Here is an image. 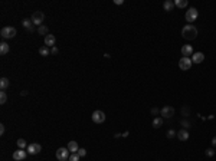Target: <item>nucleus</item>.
I'll return each mask as SVG.
<instances>
[{
    "instance_id": "obj_1",
    "label": "nucleus",
    "mask_w": 216,
    "mask_h": 161,
    "mask_svg": "<svg viewBox=\"0 0 216 161\" xmlns=\"http://www.w3.org/2000/svg\"><path fill=\"white\" fill-rule=\"evenodd\" d=\"M182 36H183V39H186V40H193V39H196V36H197V29L194 27L193 25H186V26H183V29H182Z\"/></svg>"
},
{
    "instance_id": "obj_2",
    "label": "nucleus",
    "mask_w": 216,
    "mask_h": 161,
    "mask_svg": "<svg viewBox=\"0 0 216 161\" xmlns=\"http://www.w3.org/2000/svg\"><path fill=\"white\" fill-rule=\"evenodd\" d=\"M0 35H1L3 39H12V38L16 36V29L13 26H6L0 30Z\"/></svg>"
},
{
    "instance_id": "obj_3",
    "label": "nucleus",
    "mask_w": 216,
    "mask_h": 161,
    "mask_svg": "<svg viewBox=\"0 0 216 161\" xmlns=\"http://www.w3.org/2000/svg\"><path fill=\"white\" fill-rule=\"evenodd\" d=\"M30 20H32V23H33V25H36L38 27H39V26H42L43 20H45V14H43V12H39V10L33 12Z\"/></svg>"
},
{
    "instance_id": "obj_4",
    "label": "nucleus",
    "mask_w": 216,
    "mask_h": 161,
    "mask_svg": "<svg viewBox=\"0 0 216 161\" xmlns=\"http://www.w3.org/2000/svg\"><path fill=\"white\" fill-rule=\"evenodd\" d=\"M69 155H71V151L65 147H61V148L56 150V158L59 161H66L69 158Z\"/></svg>"
},
{
    "instance_id": "obj_5",
    "label": "nucleus",
    "mask_w": 216,
    "mask_h": 161,
    "mask_svg": "<svg viewBox=\"0 0 216 161\" xmlns=\"http://www.w3.org/2000/svg\"><path fill=\"white\" fill-rule=\"evenodd\" d=\"M197 16H199V12L196 7H190L189 10L186 12V22H189V23H193L196 19H197Z\"/></svg>"
},
{
    "instance_id": "obj_6",
    "label": "nucleus",
    "mask_w": 216,
    "mask_h": 161,
    "mask_svg": "<svg viewBox=\"0 0 216 161\" xmlns=\"http://www.w3.org/2000/svg\"><path fill=\"white\" fill-rule=\"evenodd\" d=\"M91 118H92V121L95 122V124H102L104 121H105V114L102 112V111H94L92 112V115H91Z\"/></svg>"
},
{
    "instance_id": "obj_7",
    "label": "nucleus",
    "mask_w": 216,
    "mask_h": 161,
    "mask_svg": "<svg viewBox=\"0 0 216 161\" xmlns=\"http://www.w3.org/2000/svg\"><path fill=\"white\" fill-rule=\"evenodd\" d=\"M28 154H30V155H36V154H39L41 151H42V145L41 144H38V142H33V144H29L28 145Z\"/></svg>"
},
{
    "instance_id": "obj_8",
    "label": "nucleus",
    "mask_w": 216,
    "mask_h": 161,
    "mask_svg": "<svg viewBox=\"0 0 216 161\" xmlns=\"http://www.w3.org/2000/svg\"><path fill=\"white\" fill-rule=\"evenodd\" d=\"M192 64H193V62H192L190 58H184L183 56V58L179 61V68H180L182 71H189V69L192 68Z\"/></svg>"
},
{
    "instance_id": "obj_9",
    "label": "nucleus",
    "mask_w": 216,
    "mask_h": 161,
    "mask_svg": "<svg viewBox=\"0 0 216 161\" xmlns=\"http://www.w3.org/2000/svg\"><path fill=\"white\" fill-rule=\"evenodd\" d=\"M160 115H162L163 118H172L173 115H174V108L170 107V105L163 107L162 111H160Z\"/></svg>"
},
{
    "instance_id": "obj_10",
    "label": "nucleus",
    "mask_w": 216,
    "mask_h": 161,
    "mask_svg": "<svg viewBox=\"0 0 216 161\" xmlns=\"http://www.w3.org/2000/svg\"><path fill=\"white\" fill-rule=\"evenodd\" d=\"M26 155H28V151L19 148V150H16L13 152V160L14 161H23L26 158Z\"/></svg>"
},
{
    "instance_id": "obj_11",
    "label": "nucleus",
    "mask_w": 216,
    "mask_h": 161,
    "mask_svg": "<svg viewBox=\"0 0 216 161\" xmlns=\"http://www.w3.org/2000/svg\"><path fill=\"white\" fill-rule=\"evenodd\" d=\"M192 62L193 64H202L203 61H205V53H202V52H196V53L192 55Z\"/></svg>"
},
{
    "instance_id": "obj_12",
    "label": "nucleus",
    "mask_w": 216,
    "mask_h": 161,
    "mask_svg": "<svg viewBox=\"0 0 216 161\" xmlns=\"http://www.w3.org/2000/svg\"><path fill=\"white\" fill-rule=\"evenodd\" d=\"M182 55H183L184 58H190L193 55V48L190 45H183L182 46Z\"/></svg>"
},
{
    "instance_id": "obj_13",
    "label": "nucleus",
    "mask_w": 216,
    "mask_h": 161,
    "mask_svg": "<svg viewBox=\"0 0 216 161\" xmlns=\"http://www.w3.org/2000/svg\"><path fill=\"white\" fill-rule=\"evenodd\" d=\"M55 43H56V39H55V35H48V36H45V46H52L54 48Z\"/></svg>"
},
{
    "instance_id": "obj_14",
    "label": "nucleus",
    "mask_w": 216,
    "mask_h": 161,
    "mask_svg": "<svg viewBox=\"0 0 216 161\" xmlns=\"http://www.w3.org/2000/svg\"><path fill=\"white\" fill-rule=\"evenodd\" d=\"M22 26H23L26 30H29V32H33V30H35V25L32 23L30 19H25V20L22 22Z\"/></svg>"
},
{
    "instance_id": "obj_15",
    "label": "nucleus",
    "mask_w": 216,
    "mask_h": 161,
    "mask_svg": "<svg viewBox=\"0 0 216 161\" xmlns=\"http://www.w3.org/2000/svg\"><path fill=\"white\" fill-rule=\"evenodd\" d=\"M177 138L180 141H187L189 140V132H187V129H180L179 132H177Z\"/></svg>"
},
{
    "instance_id": "obj_16",
    "label": "nucleus",
    "mask_w": 216,
    "mask_h": 161,
    "mask_svg": "<svg viewBox=\"0 0 216 161\" xmlns=\"http://www.w3.org/2000/svg\"><path fill=\"white\" fill-rule=\"evenodd\" d=\"M66 148L71 151V154H72V152H78V150H79V147H78V142H76V141H69Z\"/></svg>"
},
{
    "instance_id": "obj_17",
    "label": "nucleus",
    "mask_w": 216,
    "mask_h": 161,
    "mask_svg": "<svg viewBox=\"0 0 216 161\" xmlns=\"http://www.w3.org/2000/svg\"><path fill=\"white\" fill-rule=\"evenodd\" d=\"M163 9L166 12H172L173 9H174V1H172V0H166V1L163 3Z\"/></svg>"
},
{
    "instance_id": "obj_18",
    "label": "nucleus",
    "mask_w": 216,
    "mask_h": 161,
    "mask_svg": "<svg viewBox=\"0 0 216 161\" xmlns=\"http://www.w3.org/2000/svg\"><path fill=\"white\" fill-rule=\"evenodd\" d=\"M9 85H10V81L7 79V78H1L0 79V88H1V91H4V89H7L9 88Z\"/></svg>"
},
{
    "instance_id": "obj_19",
    "label": "nucleus",
    "mask_w": 216,
    "mask_h": 161,
    "mask_svg": "<svg viewBox=\"0 0 216 161\" xmlns=\"http://www.w3.org/2000/svg\"><path fill=\"white\" fill-rule=\"evenodd\" d=\"M9 49H10V48H9V45H7L6 42L0 43V55H6L7 52H9Z\"/></svg>"
},
{
    "instance_id": "obj_20",
    "label": "nucleus",
    "mask_w": 216,
    "mask_h": 161,
    "mask_svg": "<svg viewBox=\"0 0 216 161\" xmlns=\"http://www.w3.org/2000/svg\"><path fill=\"white\" fill-rule=\"evenodd\" d=\"M163 125V118L162 117H156V118L153 119V127L154 128H160Z\"/></svg>"
},
{
    "instance_id": "obj_21",
    "label": "nucleus",
    "mask_w": 216,
    "mask_h": 161,
    "mask_svg": "<svg viewBox=\"0 0 216 161\" xmlns=\"http://www.w3.org/2000/svg\"><path fill=\"white\" fill-rule=\"evenodd\" d=\"M49 29H48V27H46V26H45V25H42V26H39V27H38V33H39V35H45V36H48V35H49Z\"/></svg>"
},
{
    "instance_id": "obj_22",
    "label": "nucleus",
    "mask_w": 216,
    "mask_h": 161,
    "mask_svg": "<svg viewBox=\"0 0 216 161\" xmlns=\"http://www.w3.org/2000/svg\"><path fill=\"white\" fill-rule=\"evenodd\" d=\"M17 147H19L20 150H26V148H28L26 140H25V138H19V140H17Z\"/></svg>"
},
{
    "instance_id": "obj_23",
    "label": "nucleus",
    "mask_w": 216,
    "mask_h": 161,
    "mask_svg": "<svg viewBox=\"0 0 216 161\" xmlns=\"http://www.w3.org/2000/svg\"><path fill=\"white\" fill-rule=\"evenodd\" d=\"M174 6H177V7L183 9V7L187 6V0H176V1H174Z\"/></svg>"
},
{
    "instance_id": "obj_24",
    "label": "nucleus",
    "mask_w": 216,
    "mask_h": 161,
    "mask_svg": "<svg viewBox=\"0 0 216 161\" xmlns=\"http://www.w3.org/2000/svg\"><path fill=\"white\" fill-rule=\"evenodd\" d=\"M39 53L42 55V56H48V55L51 53V51H49L48 46H42V48H39Z\"/></svg>"
},
{
    "instance_id": "obj_25",
    "label": "nucleus",
    "mask_w": 216,
    "mask_h": 161,
    "mask_svg": "<svg viewBox=\"0 0 216 161\" xmlns=\"http://www.w3.org/2000/svg\"><path fill=\"white\" fill-rule=\"evenodd\" d=\"M6 101H7V94L4 91H1L0 92V104L3 105V104H6Z\"/></svg>"
},
{
    "instance_id": "obj_26",
    "label": "nucleus",
    "mask_w": 216,
    "mask_h": 161,
    "mask_svg": "<svg viewBox=\"0 0 216 161\" xmlns=\"http://www.w3.org/2000/svg\"><path fill=\"white\" fill-rule=\"evenodd\" d=\"M79 158H81V157L78 155V152H72V154L69 155V158H68V160H69V161H79Z\"/></svg>"
},
{
    "instance_id": "obj_27",
    "label": "nucleus",
    "mask_w": 216,
    "mask_h": 161,
    "mask_svg": "<svg viewBox=\"0 0 216 161\" xmlns=\"http://www.w3.org/2000/svg\"><path fill=\"white\" fill-rule=\"evenodd\" d=\"M206 155H207V157H213V155H215V150H213V148H207V150H206Z\"/></svg>"
},
{
    "instance_id": "obj_28",
    "label": "nucleus",
    "mask_w": 216,
    "mask_h": 161,
    "mask_svg": "<svg viewBox=\"0 0 216 161\" xmlns=\"http://www.w3.org/2000/svg\"><path fill=\"white\" fill-rule=\"evenodd\" d=\"M78 155H79V157H85V155H86V150H85V148H79V150H78Z\"/></svg>"
},
{
    "instance_id": "obj_29",
    "label": "nucleus",
    "mask_w": 216,
    "mask_h": 161,
    "mask_svg": "<svg viewBox=\"0 0 216 161\" xmlns=\"http://www.w3.org/2000/svg\"><path fill=\"white\" fill-rule=\"evenodd\" d=\"M182 127H184V129L190 128V122H189V121H186V119H183V121H182Z\"/></svg>"
},
{
    "instance_id": "obj_30",
    "label": "nucleus",
    "mask_w": 216,
    "mask_h": 161,
    "mask_svg": "<svg viewBox=\"0 0 216 161\" xmlns=\"http://www.w3.org/2000/svg\"><path fill=\"white\" fill-rule=\"evenodd\" d=\"M176 135V131H173V129H169L167 131V138H173Z\"/></svg>"
},
{
    "instance_id": "obj_31",
    "label": "nucleus",
    "mask_w": 216,
    "mask_h": 161,
    "mask_svg": "<svg viewBox=\"0 0 216 161\" xmlns=\"http://www.w3.org/2000/svg\"><path fill=\"white\" fill-rule=\"evenodd\" d=\"M4 131H6L4 125H3V124H0V135H3V134H4Z\"/></svg>"
},
{
    "instance_id": "obj_32",
    "label": "nucleus",
    "mask_w": 216,
    "mask_h": 161,
    "mask_svg": "<svg viewBox=\"0 0 216 161\" xmlns=\"http://www.w3.org/2000/svg\"><path fill=\"white\" fill-rule=\"evenodd\" d=\"M58 52H59V51H58V48H56V46H54V48H52V51H51V53H54V55H56Z\"/></svg>"
},
{
    "instance_id": "obj_33",
    "label": "nucleus",
    "mask_w": 216,
    "mask_h": 161,
    "mask_svg": "<svg viewBox=\"0 0 216 161\" xmlns=\"http://www.w3.org/2000/svg\"><path fill=\"white\" fill-rule=\"evenodd\" d=\"M183 114H184V117L189 115V108H183Z\"/></svg>"
},
{
    "instance_id": "obj_34",
    "label": "nucleus",
    "mask_w": 216,
    "mask_h": 161,
    "mask_svg": "<svg viewBox=\"0 0 216 161\" xmlns=\"http://www.w3.org/2000/svg\"><path fill=\"white\" fill-rule=\"evenodd\" d=\"M151 114H159V109H157V108H153V109H151Z\"/></svg>"
},
{
    "instance_id": "obj_35",
    "label": "nucleus",
    "mask_w": 216,
    "mask_h": 161,
    "mask_svg": "<svg viewBox=\"0 0 216 161\" xmlns=\"http://www.w3.org/2000/svg\"><path fill=\"white\" fill-rule=\"evenodd\" d=\"M212 145H215L216 147V137H213V140H212Z\"/></svg>"
},
{
    "instance_id": "obj_36",
    "label": "nucleus",
    "mask_w": 216,
    "mask_h": 161,
    "mask_svg": "<svg viewBox=\"0 0 216 161\" xmlns=\"http://www.w3.org/2000/svg\"><path fill=\"white\" fill-rule=\"evenodd\" d=\"M115 4H122V0H115Z\"/></svg>"
},
{
    "instance_id": "obj_37",
    "label": "nucleus",
    "mask_w": 216,
    "mask_h": 161,
    "mask_svg": "<svg viewBox=\"0 0 216 161\" xmlns=\"http://www.w3.org/2000/svg\"><path fill=\"white\" fill-rule=\"evenodd\" d=\"M66 161H69V160H66Z\"/></svg>"
}]
</instances>
